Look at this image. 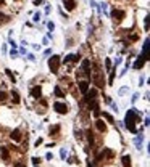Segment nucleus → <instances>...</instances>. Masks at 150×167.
<instances>
[{"label":"nucleus","instance_id":"1","mask_svg":"<svg viewBox=\"0 0 150 167\" xmlns=\"http://www.w3.org/2000/svg\"><path fill=\"white\" fill-rule=\"evenodd\" d=\"M126 127L129 129V132H132L136 133L137 132V129H136V122H137V114H136V111L134 109H129L128 111V114H126Z\"/></svg>","mask_w":150,"mask_h":167},{"label":"nucleus","instance_id":"2","mask_svg":"<svg viewBox=\"0 0 150 167\" xmlns=\"http://www.w3.org/2000/svg\"><path fill=\"white\" fill-rule=\"evenodd\" d=\"M49 68L52 71V74H58V68H60V56L53 55L52 58H49Z\"/></svg>","mask_w":150,"mask_h":167},{"label":"nucleus","instance_id":"3","mask_svg":"<svg viewBox=\"0 0 150 167\" xmlns=\"http://www.w3.org/2000/svg\"><path fill=\"white\" fill-rule=\"evenodd\" d=\"M53 109L57 111L58 114H66V113H68V106L65 105V103H60V101L53 103Z\"/></svg>","mask_w":150,"mask_h":167},{"label":"nucleus","instance_id":"4","mask_svg":"<svg viewBox=\"0 0 150 167\" xmlns=\"http://www.w3.org/2000/svg\"><path fill=\"white\" fill-rule=\"evenodd\" d=\"M124 16H126V13L123 11V10H116V8H115V10L113 11H111V18H113V20L115 21H123L124 20Z\"/></svg>","mask_w":150,"mask_h":167},{"label":"nucleus","instance_id":"5","mask_svg":"<svg viewBox=\"0 0 150 167\" xmlns=\"http://www.w3.org/2000/svg\"><path fill=\"white\" fill-rule=\"evenodd\" d=\"M89 68H90V61H89V60H84V61H82V74H84L86 77H90Z\"/></svg>","mask_w":150,"mask_h":167},{"label":"nucleus","instance_id":"6","mask_svg":"<svg viewBox=\"0 0 150 167\" xmlns=\"http://www.w3.org/2000/svg\"><path fill=\"white\" fill-rule=\"evenodd\" d=\"M145 61H147V58L144 56V55H140V56H139V60L134 63V68H136V69H140V68H142L144 64H145Z\"/></svg>","mask_w":150,"mask_h":167},{"label":"nucleus","instance_id":"7","mask_svg":"<svg viewBox=\"0 0 150 167\" xmlns=\"http://www.w3.org/2000/svg\"><path fill=\"white\" fill-rule=\"evenodd\" d=\"M63 5H65V8H66L68 11H73V10H74V7H76L74 0H63Z\"/></svg>","mask_w":150,"mask_h":167},{"label":"nucleus","instance_id":"8","mask_svg":"<svg viewBox=\"0 0 150 167\" xmlns=\"http://www.w3.org/2000/svg\"><path fill=\"white\" fill-rule=\"evenodd\" d=\"M10 137H11V140H15V142H21V132H20V129H15V130L10 133Z\"/></svg>","mask_w":150,"mask_h":167},{"label":"nucleus","instance_id":"9","mask_svg":"<svg viewBox=\"0 0 150 167\" xmlns=\"http://www.w3.org/2000/svg\"><path fill=\"white\" fill-rule=\"evenodd\" d=\"M79 90H81V93L86 95V92L89 90V82L87 80H81L79 82Z\"/></svg>","mask_w":150,"mask_h":167},{"label":"nucleus","instance_id":"10","mask_svg":"<svg viewBox=\"0 0 150 167\" xmlns=\"http://www.w3.org/2000/svg\"><path fill=\"white\" fill-rule=\"evenodd\" d=\"M31 95H32L34 98H41V95H42V88H41L39 85H36V87L31 90Z\"/></svg>","mask_w":150,"mask_h":167},{"label":"nucleus","instance_id":"11","mask_svg":"<svg viewBox=\"0 0 150 167\" xmlns=\"http://www.w3.org/2000/svg\"><path fill=\"white\" fill-rule=\"evenodd\" d=\"M95 125H97V129H99L100 132H107V125H105V122H103V120L97 119V120H95Z\"/></svg>","mask_w":150,"mask_h":167},{"label":"nucleus","instance_id":"12","mask_svg":"<svg viewBox=\"0 0 150 167\" xmlns=\"http://www.w3.org/2000/svg\"><path fill=\"white\" fill-rule=\"evenodd\" d=\"M0 154H2L3 161H8V159H10V153H8V150H7L5 146H2V148H0Z\"/></svg>","mask_w":150,"mask_h":167},{"label":"nucleus","instance_id":"13","mask_svg":"<svg viewBox=\"0 0 150 167\" xmlns=\"http://www.w3.org/2000/svg\"><path fill=\"white\" fill-rule=\"evenodd\" d=\"M86 95H87V100H89V101H90V100H95V98H97V90H95V88H92L90 92L87 90Z\"/></svg>","mask_w":150,"mask_h":167},{"label":"nucleus","instance_id":"14","mask_svg":"<svg viewBox=\"0 0 150 167\" xmlns=\"http://www.w3.org/2000/svg\"><path fill=\"white\" fill-rule=\"evenodd\" d=\"M121 162H123V167H131V156H123V159H121Z\"/></svg>","mask_w":150,"mask_h":167},{"label":"nucleus","instance_id":"15","mask_svg":"<svg viewBox=\"0 0 150 167\" xmlns=\"http://www.w3.org/2000/svg\"><path fill=\"white\" fill-rule=\"evenodd\" d=\"M11 98H13V103L15 105L20 103V95H18V92H11Z\"/></svg>","mask_w":150,"mask_h":167},{"label":"nucleus","instance_id":"16","mask_svg":"<svg viewBox=\"0 0 150 167\" xmlns=\"http://www.w3.org/2000/svg\"><path fill=\"white\" fill-rule=\"evenodd\" d=\"M55 95H57L58 98H63V97H65V93L61 92V88H60V87H55Z\"/></svg>","mask_w":150,"mask_h":167},{"label":"nucleus","instance_id":"17","mask_svg":"<svg viewBox=\"0 0 150 167\" xmlns=\"http://www.w3.org/2000/svg\"><path fill=\"white\" fill-rule=\"evenodd\" d=\"M60 132V125H53L50 129V135H55V133H58Z\"/></svg>","mask_w":150,"mask_h":167},{"label":"nucleus","instance_id":"18","mask_svg":"<svg viewBox=\"0 0 150 167\" xmlns=\"http://www.w3.org/2000/svg\"><path fill=\"white\" fill-rule=\"evenodd\" d=\"M103 154H105L107 157H113V151H111V150H107V148L103 150Z\"/></svg>","mask_w":150,"mask_h":167},{"label":"nucleus","instance_id":"19","mask_svg":"<svg viewBox=\"0 0 150 167\" xmlns=\"http://www.w3.org/2000/svg\"><path fill=\"white\" fill-rule=\"evenodd\" d=\"M5 72H7V76L10 77V79L13 80V83H15V80H16V79H15V76H13V74H11V71H10V69H5Z\"/></svg>","mask_w":150,"mask_h":167},{"label":"nucleus","instance_id":"20","mask_svg":"<svg viewBox=\"0 0 150 167\" xmlns=\"http://www.w3.org/2000/svg\"><path fill=\"white\" fill-rule=\"evenodd\" d=\"M87 140H89L90 145H94V137H92V132H90V130L87 132Z\"/></svg>","mask_w":150,"mask_h":167},{"label":"nucleus","instance_id":"21","mask_svg":"<svg viewBox=\"0 0 150 167\" xmlns=\"http://www.w3.org/2000/svg\"><path fill=\"white\" fill-rule=\"evenodd\" d=\"M103 117H105V119L108 120V122H111V124H113V117H111V116H110L108 113H103Z\"/></svg>","mask_w":150,"mask_h":167},{"label":"nucleus","instance_id":"22","mask_svg":"<svg viewBox=\"0 0 150 167\" xmlns=\"http://www.w3.org/2000/svg\"><path fill=\"white\" fill-rule=\"evenodd\" d=\"M7 98H8V95L5 93V92H0V101H5Z\"/></svg>","mask_w":150,"mask_h":167},{"label":"nucleus","instance_id":"23","mask_svg":"<svg viewBox=\"0 0 150 167\" xmlns=\"http://www.w3.org/2000/svg\"><path fill=\"white\" fill-rule=\"evenodd\" d=\"M105 66H107V69H108V71L111 69V61H110V60H105Z\"/></svg>","mask_w":150,"mask_h":167},{"label":"nucleus","instance_id":"24","mask_svg":"<svg viewBox=\"0 0 150 167\" xmlns=\"http://www.w3.org/2000/svg\"><path fill=\"white\" fill-rule=\"evenodd\" d=\"M140 142H142V135L136 138V145H137V146H140Z\"/></svg>","mask_w":150,"mask_h":167},{"label":"nucleus","instance_id":"25","mask_svg":"<svg viewBox=\"0 0 150 167\" xmlns=\"http://www.w3.org/2000/svg\"><path fill=\"white\" fill-rule=\"evenodd\" d=\"M39 20H41V13H36V15H34V21L37 23V21H39Z\"/></svg>","mask_w":150,"mask_h":167},{"label":"nucleus","instance_id":"26","mask_svg":"<svg viewBox=\"0 0 150 167\" xmlns=\"http://www.w3.org/2000/svg\"><path fill=\"white\" fill-rule=\"evenodd\" d=\"M39 162H41V159H39V157H32V164H36V165H37Z\"/></svg>","mask_w":150,"mask_h":167},{"label":"nucleus","instance_id":"27","mask_svg":"<svg viewBox=\"0 0 150 167\" xmlns=\"http://www.w3.org/2000/svg\"><path fill=\"white\" fill-rule=\"evenodd\" d=\"M49 29H50V32L55 29V24H53V23H49Z\"/></svg>","mask_w":150,"mask_h":167},{"label":"nucleus","instance_id":"28","mask_svg":"<svg viewBox=\"0 0 150 167\" xmlns=\"http://www.w3.org/2000/svg\"><path fill=\"white\" fill-rule=\"evenodd\" d=\"M45 157H47V159H52L53 154H52V153H47V156H45Z\"/></svg>","mask_w":150,"mask_h":167},{"label":"nucleus","instance_id":"29","mask_svg":"<svg viewBox=\"0 0 150 167\" xmlns=\"http://www.w3.org/2000/svg\"><path fill=\"white\" fill-rule=\"evenodd\" d=\"M15 167H26V165H23V164H15Z\"/></svg>","mask_w":150,"mask_h":167},{"label":"nucleus","instance_id":"30","mask_svg":"<svg viewBox=\"0 0 150 167\" xmlns=\"http://www.w3.org/2000/svg\"><path fill=\"white\" fill-rule=\"evenodd\" d=\"M3 2H5V0H0V3H3Z\"/></svg>","mask_w":150,"mask_h":167},{"label":"nucleus","instance_id":"31","mask_svg":"<svg viewBox=\"0 0 150 167\" xmlns=\"http://www.w3.org/2000/svg\"><path fill=\"white\" fill-rule=\"evenodd\" d=\"M89 167H94V165H89Z\"/></svg>","mask_w":150,"mask_h":167}]
</instances>
